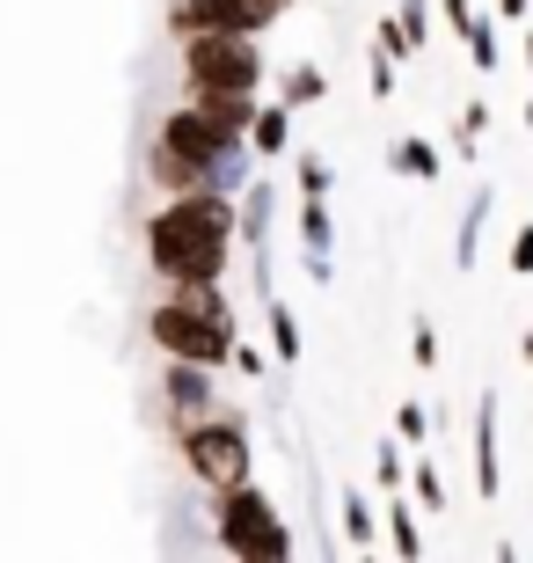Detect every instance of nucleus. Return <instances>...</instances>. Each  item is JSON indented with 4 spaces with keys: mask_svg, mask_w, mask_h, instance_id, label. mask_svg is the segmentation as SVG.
Segmentation results:
<instances>
[{
    "mask_svg": "<svg viewBox=\"0 0 533 563\" xmlns=\"http://www.w3.org/2000/svg\"><path fill=\"white\" fill-rule=\"evenodd\" d=\"M482 220H490V184L468 198V220H460V234H453V264H460V272H475V250H482Z\"/></svg>",
    "mask_w": 533,
    "mask_h": 563,
    "instance_id": "11",
    "label": "nucleus"
},
{
    "mask_svg": "<svg viewBox=\"0 0 533 563\" xmlns=\"http://www.w3.org/2000/svg\"><path fill=\"white\" fill-rule=\"evenodd\" d=\"M402 30H410V44L431 37V8H424V0H402Z\"/></svg>",
    "mask_w": 533,
    "mask_h": 563,
    "instance_id": "26",
    "label": "nucleus"
},
{
    "mask_svg": "<svg viewBox=\"0 0 533 563\" xmlns=\"http://www.w3.org/2000/svg\"><path fill=\"white\" fill-rule=\"evenodd\" d=\"M154 344H162L168 358H198V366H234V344H242V330H234V308H226L220 286H176L154 308Z\"/></svg>",
    "mask_w": 533,
    "mask_h": 563,
    "instance_id": "3",
    "label": "nucleus"
},
{
    "mask_svg": "<svg viewBox=\"0 0 533 563\" xmlns=\"http://www.w3.org/2000/svg\"><path fill=\"white\" fill-rule=\"evenodd\" d=\"M388 542H395V556H424V527H417V512L402 498L388 505Z\"/></svg>",
    "mask_w": 533,
    "mask_h": 563,
    "instance_id": "14",
    "label": "nucleus"
},
{
    "mask_svg": "<svg viewBox=\"0 0 533 563\" xmlns=\"http://www.w3.org/2000/svg\"><path fill=\"white\" fill-rule=\"evenodd\" d=\"M300 242H308V250H329V206H322V198L300 206Z\"/></svg>",
    "mask_w": 533,
    "mask_h": 563,
    "instance_id": "19",
    "label": "nucleus"
},
{
    "mask_svg": "<svg viewBox=\"0 0 533 563\" xmlns=\"http://www.w3.org/2000/svg\"><path fill=\"white\" fill-rule=\"evenodd\" d=\"M322 88H329V81H322V74H314V66H292V74H286V103L300 110V103H314Z\"/></svg>",
    "mask_w": 533,
    "mask_h": 563,
    "instance_id": "20",
    "label": "nucleus"
},
{
    "mask_svg": "<svg viewBox=\"0 0 533 563\" xmlns=\"http://www.w3.org/2000/svg\"><path fill=\"white\" fill-rule=\"evenodd\" d=\"M292 168H300V190H308V198H329V162L322 154H300Z\"/></svg>",
    "mask_w": 533,
    "mask_h": 563,
    "instance_id": "22",
    "label": "nucleus"
},
{
    "mask_svg": "<svg viewBox=\"0 0 533 563\" xmlns=\"http://www.w3.org/2000/svg\"><path fill=\"white\" fill-rule=\"evenodd\" d=\"M512 272H519V278H533V228H519V234H512Z\"/></svg>",
    "mask_w": 533,
    "mask_h": 563,
    "instance_id": "28",
    "label": "nucleus"
},
{
    "mask_svg": "<svg viewBox=\"0 0 533 563\" xmlns=\"http://www.w3.org/2000/svg\"><path fill=\"white\" fill-rule=\"evenodd\" d=\"M256 132V96H190L184 110H168L146 154V176L184 198V190H212V168Z\"/></svg>",
    "mask_w": 533,
    "mask_h": 563,
    "instance_id": "1",
    "label": "nucleus"
},
{
    "mask_svg": "<svg viewBox=\"0 0 533 563\" xmlns=\"http://www.w3.org/2000/svg\"><path fill=\"white\" fill-rule=\"evenodd\" d=\"M482 132H490V103H468V110H460V140H453V146H460V154H475V140H482Z\"/></svg>",
    "mask_w": 533,
    "mask_h": 563,
    "instance_id": "21",
    "label": "nucleus"
},
{
    "mask_svg": "<svg viewBox=\"0 0 533 563\" xmlns=\"http://www.w3.org/2000/svg\"><path fill=\"white\" fill-rule=\"evenodd\" d=\"M248 146H256V154H286V146H292V103H286V96H278L270 110H256V132H248Z\"/></svg>",
    "mask_w": 533,
    "mask_h": 563,
    "instance_id": "10",
    "label": "nucleus"
},
{
    "mask_svg": "<svg viewBox=\"0 0 533 563\" xmlns=\"http://www.w3.org/2000/svg\"><path fill=\"white\" fill-rule=\"evenodd\" d=\"M410 483H417V505H424V512H446V483H438L431 461H410Z\"/></svg>",
    "mask_w": 533,
    "mask_h": 563,
    "instance_id": "18",
    "label": "nucleus"
},
{
    "mask_svg": "<svg viewBox=\"0 0 533 563\" xmlns=\"http://www.w3.org/2000/svg\"><path fill=\"white\" fill-rule=\"evenodd\" d=\"M234 234H242V212H234L226 190H184L146 220V264L168 286H220Z\"/></svg>",
    "mask_w": 533,
    "mask_h": 563,
    "instance_id": "2",
    "label": "nucleus"
},
{
    "mask_svg": "<svg viewBox=\"0 0 533 563\" xmlns=\"http://www.w3.org/2000/svg\"><path fill=\"white\" fill-rule=\"evenodd\" d=\"M526 132H533V103H526Z\"/></svg>",
    "mask_w": 533,
    "mask_h": 563,
    "instance_id": "33",
    "label": "nucleus"
},
{
    "mask_svg": "<svg viewBox=\"0 0 533 563\" xmlns=\"http://www.w3.org/2000/svg\"><path fill=\"white\" fill-rule=\"evenodd\" d=\"M373 476L388 483V490H402V476H410V461L395 454V439H388V446H380V454H373Z\"/></svg>",
    "mask_w": 533,
    "mask_h": 563,
    "instance_id": "23",
    "label": "nucleus"
},
{
    "mask_svg": "<svg viewBox=\"0 0 533 563\" xmlns=\"http://www.w3.org/2000/svg\"><path fill=\"white\" fill-rule=\"evenodd\" d=\"M388 162H395V176H410V184H431V176H438V146L410 132V140H395Z\"/></svg>",
    "mask_w": 533,
    "mask_h": 563,
    "instance_id": "12",
    "label": "nucleus"
},
{
    "mask_svg": "<svg viewBox=\"0 0 533 563\" xmlns=\"http://www.w3.org/2000/svg\"><path fill=\"white\" fill-rule=\"evenodd\" d=\"M366 81H373V96H388V88H395V52H380V44H373V66H366Z\"/></svg>",
    "mask_w": 533,
    "mask_h": 563,
    "instance_id": "25",
    "label": "nucleus"
},
{
    "mask_svg": "<svg viewBox=\"0 0 533 563\" xmlns=\"http://www.w3.org/2000/svg\"><path fill=\"white\" fill-rule=\"evenodd\" d=\"M212 534H220L226 556H242V563H278V556H292V527L278 520V505H270L256 483H234V490H220Z\"/></svg>",
    "mask_w": 533,
    "mask_h": 563,
    "instance_id": "5",
    "label": "nucleus"
},
{
    "mask_svg": "<svg viewBox=\"0 0 533 563\" xmlns=\"http://www.w3.org/2000/svg\"><path fill=\"white\" fill-rule=\"evenodd\" d=\"M344 542L351 549H373V505L358 490H344Z\"/></svg>",
    "mask_w": 533,
    "mask_h": 563,
    "instance_id": "16",
    "label": "nucleus"
},
{
    "mask_svg": "<svg viewBox=\"0 0 533 563\" xmlns=\"http://www.w3.org/2000/svg\"><path fill=\"white\" fill-rule=\"evenodd\" d=\"M176 44H184L190 96H256L264 88V52L242 30H206V37H176Z\"/></svg>",
    "mask_w": 533,
    "mask_h": 563,
    "instance_id": "4",
    "label": "nucleus"
},
{
    "mask_svg": "<svg viewBox=\"0 0 533 563\" xmlns=\"http://www.w3.org/2000/svg\"><path fill=\"white\" fill-rule=\"evenodd\" d=\"M519 358H526V366H533V330H526V336H519Z\"/></svg>",
    "mask_w": 533,
    "mask_h": 563,
    "instance_id": "31",
    "label": "nucleus"
},
{
    "mask_svg": "<svg viewBox=\"0 0 533 563\" xmlns=\"http://www.w3.org/2000/svg\"><path fill=\"white\" fill-rule=\"evenodd\" d=\"M468 59L482 66V74L504 59V52H497V22H490V15H475V22H468Z\"/></svg>",
    "mask_w": 533,
    "mask_h": 563,
    "instance_id": "17",
    "label": "nucleus"
},
{
    "mask_svg": "<svg viewBox=\"0 0 533 563\" xmlns=\"http://www.w3.org/2000/svg\"><path fill=\"white\" fill-rule=\"evenodd\" d=\"M526 66H533V30H526Z\"/></svg>",
    "mask_w": 533,
    "mask_h": 563,
    "instance_id": "32",
    "label": "nucleus"
},
{
    "mask_svg": "<svg viewBox=\"0 0 533 563\" xmlns=\"http://www.w3.org/2000/svg\"><path fill=\"white\" fill-rule=\"evenodd\" d=\"M475 490L482 498L504 490V468H497V396H482V410H475Z\"/></svg>",
    "mask_w": 533,
    "mask_h": 563,
    "instance_id": "8",
    "label": "nucleus"
},
{
    "mask_svg": "<svg viewBox=\"0 0 533 563\" xmlns=\"http://www.w3.org/2000/svg\"><path fill=\"white\" fill-rule=\"evenodd\" d=\"M438 15H446L453 30H460V37H468V22H475V8H468V0H438Z\"/></svg>",
    "mask_w": 533,
    "mask_h": 563,
    "instance_id": "29",
    "label": "nucleus"
},
{
    "mask_svg": "<svg viewBox=\"0 0 533 563\" xmlns=\"http://www.w3.org/2000/svg\"><path fill=\"white\" fill-rule=\"evenodd\" d=\"M212 374H220V366L176 358V374H168V402H176V418H206V402H212Z\"/></svg>",
    "mask_w": 533,
    "mask_h": 563,
    "instance_id": "9",
    "label": "nucleus"
},
{
    "mask_svg": "<svg viewBox=\"0 0 533 563\" xmlns=\"http://www.w3.org/2000/svg\"><path fill=\"white\" fill-rule=\"evenodd\" d=\"M424 410H417V402H402V410H395V432H402V439H410V446H417V439H424Z\"/></svg>",
    "mask_w": 533,
    "mask_h": 563,
    "instance_id": "27",
    "label": "nucleus"
},
{
    "mask_svg": "<svg viewBox=\"0 0 533 563\" xmlns=\"http://www.w3.org/2000/svg\"><path fill=\"white\" fill-rule=\"evenodd\" d=\"M286 8L292 0H176V8H168V30H176V37H206V30H242V37H256V30H270Z\"/></svg>",
    "mask_w": 533,
    "mask_h": 563,
    "instance_id": "7",
    "label": "nucleus"
},
{
    "mask_svg": "<svg viewBox=\"0 0 533 563\" xmlns=\"http://www.w3.org/2000/svg\"><path fill=\"white\" fill-rule=\"evenodd\" d=\"M270 344H278V366H292L300 358V322H292V308L270 292Z\"/></svg>",
    "mask_w": 533,
    "mask_h": 563,
    "instance_id": "15",
    "label": "nucleus"
},
{
    "mask_svg": "<svg viewBox=\"0 0 533 563\" xmlns=\"http://www.w3.org/2000/svg\"><path fill=\"white\" fill-rule=\"evenodd\" d=\"M526 8H533V0H497V15H504V22H519Z\"/></svg>",
    "mask_w": 533,
    "mask_h": 563,
    "instance_id": "30",
    "label": "nucleus"
},
{
    "mask_svg": "<svg viewBox=\"0 0 533 563\" xmlns=\"http://www.w3.org/2000/svg\"><path fill=\"white\" fill-rule=\"evenodd\" d=\"M410 358H417V366H438V330H431V322L410 330Z\"/></svg>",
    "mask_w": 533,
    "mask_h": 563,
    "instance_id": "24",
    "label": "nucleus"
},
{
    "mask_svg": "<svg viewBox=\"0 0 533 563\" xmlns=\"http://www.w3.org/2000/svg\"><path fill=\"white\" fill-rule=\"evenodd\" d=\"M176 446H184V468L198 483H206L212 498L220 490H234V483H248V432H242V418H190L184 432H176Z\"/></svg>",
    "mask_w": 533,
    "mask_h": 563,
    "instance_id": "6",
    "label": "nucleus"
},
{
    "mask_svg": "<svg viewBox=\"0 0 533 563\" xmlns=\"http://www.w3.org/2000/svg\"><path fill=\"white\" fill-rule=\"evenodd\" d=\"M242 234H248V250L264 256V234H270V184H248V198H242Z\"/></svg>",
    "mask_w": 533,
    "mask_h": 563,
    "instance_id": "13",
    "label": "nucleus"
}]
</instances>
